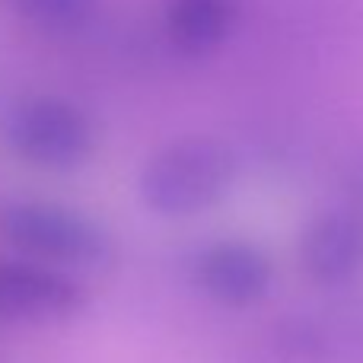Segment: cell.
Returning <instances> with one entry per match:
<instances>
[{
    "label": "cell",
    "instance_id": "cell-1",
    "mask_svg": "<svg viewBox=\"0 0 363 363\" xmlns=\"http://www.w3.org/2000/svg\"><path fill=\"white\" fill-rule=\"evenodd\" d=\"M239 172L233 147L211 134H188L163 144L138 176V194L163 217H188L223 201Z\"/></svg>",
    "mask_w": 363,
    "mask_h": 363
},
{
    "label": "cell",
    "instance_id": "cell-2",
    "mask_svg": "<svg viewBox=\"0 0 363 363\" xmlns=\"http://www.w3.org/2000/svg\"><path fill=\"white\" fill-rule=\"evenodd\" d=\"M0 236L23 258L55 271L99 268L115 242L102 220L80 207L45 198H16L0 207Z\"/></svg>",
    "mask_w": 363,
    "mask_h": 363
},
{
    "label": "cell",
    "instance_id": "cell-3",
    "mask_svg": "<svg viewBox=\"0 0 363 363\" xmlns=\"http://www.w3.org/2000/svg\"><path fill=\"white\" fill-rule=\"evenodd\" d=\"M6 147L26 163L74 169L96 150L93 118L64 96H23L0 115Z\"/></svg>",
    "mask_w": 363,
    "mask_h": 363
},
{
    "label": "cell",
    "instance_id": "cell-4",
    "mask_svg": "<svg viewBox=\"0 0 363 363\" xmlns=\"http://www.w3.org/2000/svg\"><path fill=\"white\" fill-rule=\"evenodd\" d=\"M80 303V284L64 271L45 268L29 258L0 262V319H61L74 313Z\"/></svg>",
    "mask_w": 363,
    "mask_h": 363
},
{
    "label": "cell",
    "instance_id": "cell-5",
    "mask_svg": "<svg viewBox=\"0 0 363 363\" xmlns=\"http://www.w3.org/2000/svg\"><path fill=\"white\" fill-rule=\"evenodd\" d=\"M194 277L223 306H249L268 294L271 262L249 239H217L201 249Z\"/></svg>",
    "mask_w": 363,
    "mask_h": 363
},
{
    "label": "cell",
    "instance_id": "cell-6",
    "mask_svg": "<svg viewBox=\"0 0 363 363\" xmlns=\"http://www.w3.org/2000/svg\"><path fill=\"white\" fill-rule=\"evenodd\" d=\"M303 264L319 284H345L363 268V220L351 207H332L303 230Z\"/></svg>",
    "mask_w": 363,
    "mask_h": 363
},
{
    "label": "cell",
    "instance_id": "cell-7",
    "mask_svg": "<svg viewBox=\"0 0 363 363\" xmlns=\"http://www.w3.org/2000/svg\"><path fill=\"white\" fill-rule=\"evenodd\" d=\"M236 0H172L169 6V35L188 55H207L236 26Z\"/></svg>",
    "mask_w": 363,
    "mask_h": 363
},
{
    "label": "cell",
    "instance_id": "cell-8",
    "mask_svg": "<svg viewBox=\"0 0 363 363\" xmlns=\"http://www.w3.org/2000/svg\"><path fill=\"white\" fill-rule=\"evenodd\" d=\"M16 16L48 32H77L96 16L99 0H4Z\"/></svg>",
    "mask_w": 363,
    "mask_h": 363
},
{
    "label": "cell",
    "instance_id": "cell-9",
    "mask_svg": "<svg viewBox=\"0 0 363 363\" xmlns=\"http://www.w3.org/2000/svg\"><path fill=\"white\" fill-rule=\"evenodd\" d=\"M354 198H357V207H351V211L363 220V176H360V182H357V188H354Z\"/></svg>",
    "mask_w": 363,
    "mask_h": 363
}]
</instances>
